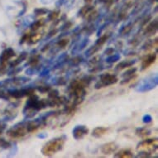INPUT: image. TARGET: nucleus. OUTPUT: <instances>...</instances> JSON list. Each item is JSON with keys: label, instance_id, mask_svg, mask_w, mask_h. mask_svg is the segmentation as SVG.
<instances>
[{"label": "nucleus", "instance_id": "obj_29", "mask_svg": "<svg viewBox=\"0 0 158 158\" xmlns=\"http://www.w3.org/2000/svg\"><path fill=\"white\" fill-rule=\"evenodd\" d=\"M127 12L126 9H123L121 11V13H119V18L120 19H125V18H127Z\"/></svg>", "mask_w": 158, "mask_h": 158}, {"label": "nucleus", "instance_id": "obj_36", "mask_svg": "<svg viewBox=\"0 0 158 158\" xmlns=\"http://www.w3.org/2000/svg\"><path fill=\"white\" fill-rule=\"evenodd\" d=\"M150 1L152 2V3H155V2H156L157 0H150Z\"/></svg>", "mask_w": 158, "mask_h": 158}, {"label": "nucleus", "instance_id": "obj_35", "mask_svg": "<svg viewBox=\"0 0 158 158\" xmlns=\"http://www.w3.org/2000/svg\"><path fill=\"white\" fill-rule=\"evenodd\" d=\"M85 1L86 3H90V2H92L93 0H85Z\"/></svg>", "mask_w": 158, "mask_h": 158}, {"label": "nucleus", "instance_id": "obj_21", "mask_svg": "<svg viewBox=\"0 0 158 158\" xmlns=\"http://www.w3.org/2000/svg\"><path fill=\"white\" fill-rule=\"evenodd\" d=\"M26 57H27L26 53H23V54H22L21 56H19V58H18V59H17L15 61H13V64H12L11 65H12V66H16V65H18L19 63L22 62V61H23V60H25V59H26Z\"/></svg>", "mask_w": 158, "mask_h": 158}, {"label": "nucleus", "instance_id": "obj_23", "mask_svg": "<svg viewBox=\"0 0 158 158\" xmlns=\"http://www.w3.org/2000/svg\"><path fill=\"white\" fill-rule=\"evenodd\" d=\"M39 62V56H32L29 60V62L28 64L30 65H31V66H35V65L37 64V63Z\"/></svg>", "mask_w": 158, "mask_h": 158}, {"label": "nucleus", "instance_id": "obj_6", "mask_svg": "<svg viewBox=\"0 0 158 158\" xmlns=\"http://www.w3.org/2000/svg\"><path fill=\"white\" fill-rule=\"evenodd\" d=\"M118 149V146L115 143H105L102 146L101 152L104 155H109L114 153Z\"/></svg>", "mask_w": 158, "mask_h": 158}, {"label": "nucleus", "instance_id": "obj_28", "mask_svg": "<svg viewBox=\"0 0 158 158\" xmlns=\"http://www.w3.org/2000/svg\"><path fill=\"white\" fill-rule=\"evenodd\" d=\"M10 146V143H8L7 141H5L4 139H0V147H3V148H9Z\"/></svg>", "mask_w": 158, "mask_h": 158}, {"label": "nucleus", "instance_id": "obj_24", "mask_svg": "<svg viewBox=\"0 0 158 158\" xmlns=\"http://www.w3.org/2000/svg\"><path fill=\"white\" fill-rule=\"evenodd\" d=\"M48 11L46 8H36L34 10V13H36V15H43V14H46Z\"/></svg>", "mask_w": 158, "mask_h": 158}, {"label": "nucleus", "instance_id": "obj_10", "mask_svg": "<svg viewBox=\"0 0 158 158\" xmlns=\"http://www.w3.org/2000/svg\"><path fill=\"white\" fill-rule=\"evenodd\" d=\"M108 132V128L104 127H97L93 130L92 136L95 137H101Z\"/></svg>", "mask_w": 158, "mask_h": 158}, {"label": "nucleus", "instance_id": "obj_8", "mask_svg": "<svg viewBox=\"0 0 158 158\" xmlns=\"http://www.w3.org/2000/svg\"><path fill=\"white\" fill-rule=\"evenodd\" d=\"M15 56V52H13V50L9 48V49H7L5 51H3V52L1 54V56H0V61L2 62H5L7 60H8L9 59H11L12 57H13Z\"/></svg>", "mask_w": 158, "mask_h": 158}, {"label": "nucleus", "instance_id": "obj_17", "mask_svg": "<svg viewBox=\"0 0 158 158\" xmlns=\"http://www.w3.org/2000/svg\"><path fill=\"white\" fill-rule=\"evenodd\" d=\"M137 134L139 136V137H147L148 135L150 134V131L147 128H139L137 129Z\"/></svg>", "mask_w": 158, "mask_h": 158}, {"label": "nucleus", "instance_id": "obj_20", "mask_svg": "<svg viewBox=\"0 0 158 158\" xmlns=\"http://www.w3.org/2000/svg\"><path fill=\"white\" fill-rule=\"evenodd\" d=\"M41 34H33V35H30L29 37V42L30 43H36V42H38L39 39L41 38Z\"/></svg>", "mask_w": 158, "mask_h": 158}, {"label": "nucleus", "instance_id": "obj_33", "mask_svg": "<svg viewBox=\"0 0 158 158\" xmlns=\"http://www.w3.org/2000/svg\"><path fill=\"white\" fill-rule=\"evenodd\" d=\"M56 30H55V31H51V32H50V35H49V36H53V35H55V34L56 33Z\"/></svg>", "mask_w": 158, "mask_h": 158}, {"label": "nucleus", "instance_id": "obj_32", "mask_svg": "<svg viewBox=\"0 0 158 158\" xmlns=\"http://www.w3.org/2000/svg\"><path fill=\"white\" fill-rule=\"evenodd\" d=\"M71 25H72V23H70V22H68V25H67V23H66L65 25V26H63V30H65V29L70 28V27H71Z\"/></svg>", "mask_w": 158, "mask_h": 158}, {"label": "nucleus", "instance_id": "obj_16", "mask_svg": "<svg viewBox=\"0 0 158 158\" xmlns=\"http://www.w3.org/2000/svg\"><path fill=\"white\" fill-rule=\"evenodd\" d=\"M44 23H45L44 19H40V20H37V21H36L35 23H33L32 25L31 26V30H32V31H36L37 29H39L41 27L43 26Z\"/></svg>", "mask_w": 158, "mask_h": 158}, {"label": "nucleus", "instance_id": "obj_5", "mask_svg": "<svg viewBox=\"0 0 158 158\" xmlns=\"http://www.w3.org/2000/svg\"><path fill=\"white\" fill-rule=\"evenodd\" d=\"M89 129L85 126H77L75 127L74 131H73V136L75 139H81L83 138L84 136L86 134H88Z\"/></svg>", "mask_w": 158, "mask_h": 158}, {"label": "nucleus", "instance_id": "obj_31", "mask_svg": "<svg viewBox=\"0 0 158 158\" xmlns=\"http://www.w3.org/2000/svg\"><path fill=\"white\" fill-rule=\"evenodd\" d=\"M81 57H75V58H74L72 60V63H73V65H78L79 63H81Z\"/></svg>", "mask_w": 158, "mask_h": 158}, {"label": "nucleus", "instance_id": "obj_4", "mask_svg": "<svg viewBox=\"0 0 158 158\" xmlns=\"http://www.w3.org/2000/svg\"><path fill=\"white\" fill-rule=\"evenodd\" d=\"M27 126H24L23 124L16 126V127L11 128L8 132V136L13 138H20V137H24L27 134Z\"/></svg>", "mask_w": 158, "mask_h": 158}, {"label": "nucleus", "instance_id": "obj_3", "mask_svg": "<svg viewBox=\"0 0 158 158\" xmlns=\"http://www.w3.org/2000/svg\"><path fill=\"white\" fill-rule=\"evenodd\" d=\"M157 148V140L156 138L155 139H146V140L141 142L138 146L137 149H140L143 152L150 153L151 152H154Z\"/></svg>", "mask_w": 158, "mask_h": 158}, {"label": "nucleus", "instance_id": "obj_34", "mask_svg": "<svg viewBox=\"0 0 158 158\" xmlns=\"http://www.w3.org/2000/svg\"><path fill=\"white\" fill-rule=\"evenodd\" d=\"M3 127H1V126H0V133L3 132Z\"/></svg>", "mask_w": 158, "mask_h": 158}, {"label": "nucleus", "instance_id": "obj_27", "mask_svg": "<svg viewBox=\"0 0 158 158\" xmlns=\"http://www.w3.org/2000/svg\"><path fill=\"white\" fill-rule=\"evenodd\" d=\"M51 89V87L50 86H39L38 90L42 93H46L47 91H49Z\"/></svg>", "mask_w": 158, "mask_h": 158}, {"label": "nucleus", "instance_id": "obj_2", "mask_svg": "<svg viewBox=\"0 0 158 158\" xmlns=\"http://www.w3.org/2000/svg\"><path fill=\"white\" fill-rule=\"evenodd\" d=\"M100 80L101 81H98V83L95 85L96 89L103 88L104 86H108L114 85V84L117 83L118 81V78L114 75H111L109 73H105L100 76Z\"/></svg>", "mask_w": 158, "mask_h": 158}, {"label": "nucleus", "instance_id": "obj_12", "mask_svg": "<svg viewBox=\"0 0 158 158\" xmlns=\"http://www.w3.org/2000/svg\"><path fill=\"white\" fill-rule=\"evenodd\" d=\"M115 157H122V158H127V157H132L133 154H132L129 150H121L118 152H117L114 155Z\"/></svg>", "mask_w": 158, "mask_h": 158}, {"label": "nucleus", "instance_id": "obj_19", "mask_svg": "<svg viewBox=\"0 0 158 158\" xmlns=\"http://www.w3.org/2000/svg\"><path fill=\"white\" fill-rule=\"evenodd\" d=\"M60 15V11H52L48 14V19L51 21H54L56 20Z\"/></svg>", "mask_w": 158, "mask_h": 158}, {"label": "nucleus", "instance_id": "obj_15", "mask_svg": "<svg viewBox=\"0 0 158 158\" xmlns=\"http://www.w3.org/2000/svg\"><path fill=\"white\" fill-rule=\"evenodd\" d=\"M109 35H107V34H105V35H103L102 36H100L99 38L97 40V42H96L95 43V46L96 47H98V48L100 47H102L103 45L106 42V41L109 39Z\"/></svg>", "mask_w": 158, "mask_h": 158}, {"label": "nucleus", "instance_id": "obj_25", "mask_svg": "<svg viewBox=\"0 0 158 158\" xmlns=\"http://www.w3.org/2000/svg\"><path fill=\"white\" fill-rule=\"evenodd\" d=\"M68 43H69V40L68 39H61L60 41L58 42V46L61 47V48H64V47L67 46Z\"/></svg>", "mask_w": 158, "mask_h": 158}, {"label": "nucleus", "instance_id": "obj_30", "mask_svg": "<svg viewBox=\"0 0 158 158\" xmlns=\"http://www.w3.org/2000/svg\"><path fill=\"white\" fill-rule=\"evenodd\" d=\"M98 50V47H96V46H94V47H91L90 50H89V52H88V55L89 56H90V55H93Z\"/></svg>", "mask_w": 158, "mask_h": 158}, {"label": "nucleus", "instance_id": "obj_11", "mask_svg": "<svg viewBox=\"0 0 158 158\" xmlns=\"http://www.w3.org/2000/svg\"><path fill=\"white\" fill-rule=\"evenodd\" d=\"M27 126V131L28 132H31L36 131L39 127H40V123L36 121H31V122H28Z\"/></svg>", "mask_w": 158, "mask_h": 158}, {"label": "nucleus", "instance_id": "obj_14", "mask_svg": "<svg viewBox=\"0 0 158 158\" xmlns=\"http://www.w3.org/2000/svg\"><path fill=\"white\" fill-rule=\"evenodd\" d=\"M94 9V7L91 5H85L81 8V10L79 11V15L81 17H85L90 11Z\"/></svg>", "mask_w": 158, "mask_h": 158}, {"label": "nucleus", "instance_id": "obj_7", "mask_svg": "<svg viewBox=\"0 0 158 158\" xmlns=\"http://www.w3.org/2000/svg\"><path fill=\"white\" fill-rule=\"evenodd\" d=\"M156 57V56L155 54L148 55V56H146L143 59V63H142V70H145V69L149 67L155 61Z\"/></svg>", "mask_w": 158, "mask_h": 158}, {"label": "nucleus", "instance_id": "obj_22", "mask_svg": "<svg viewBox=\"0 0 158 158\" xmlns=\"http://www.w3.org/2000/svg\"><path fill=\"white\" fill-rule=\"evenodd\" d=\"M132 24H128V25H127V26H125L124 27H123V29L121 30V34H122V35L128 34L130 31H132Z\"/></svg>", "mask_w": 158, "mask_h": 158}, {"label": "nucleus", "instance_id": "obj_26", "mask_svg": "<svg viewBox=\"0 0 158 158\" xmlns=\"http://www.w3.org/2000/svg\"><path fill=\"white\" fill-rule=\"evenodd\" d=\"M136 70H137V69H136V68H134V69H130V70H127V71L124 73L123 76H127V77L132 76V75H134L135 72H136Z\"/></svg>", "mask_w": 158, "mask_h": 158}, {"label": "nucleus", "instance_id": "obj_9", "mask_svg": "<svg viewBox=\"0 0 158 158\" xmlns=\"http://www.w3.org/2000/svg\"><path fill=\"white\" fill-rule=\"evenodd\" d=\"M156 30H157V20H155L152 22L148 26H147L144 33L146 35H152L156 31Z\"/></svg>", "mask_w": 158, "mask_h": 158}, {"label": "nucleus", "instance_id": "obj_1", "mask_svg": "<svg viewBox=\"0 0 158 158\" xmlns=\"http://www.w3.org/2000/svg\"><path fill=\"white\" fill-rule=\"evenodd\" d=\"M65 143V138L64 137H56L46 143L42 148V152L45 156H52L58 152L63 148Z\"/></svg>", "mask_w": 158, "mask_h": 158}, {"label": "nucleus", "instance_id": "obj_13", "mask_svg": "<svg viewBox=\"0 0 158 158\" xmlns=\"http://www.w3.org/2000/svg\"><path fill=\"white\" fill-rule=\"evenodd\" d=\"M98 17V11L94 10V9H93V10L90 11V12H89V13L85 17V18H86V20H87L88 22H92L96 20Z\"/></svg>", "mask_w": 158, "mask_h": 158}, {"label": "nucleus", "instance_id": "obj_18", "mask_svg": "<svg viewBox=\"0 0 158 158\" xmlns=\"http://www.w3.org/2000/svg\"><path fill=\"white\" fill-rule=\"evenodd\" d=\"M133 63L134 62H132V61H123L117 65V68L118 70H122V69H124L126 67H129L132 65H133Z\"/></svg>", "mask_w": 158, "mask_h": 158}]
</instances>
